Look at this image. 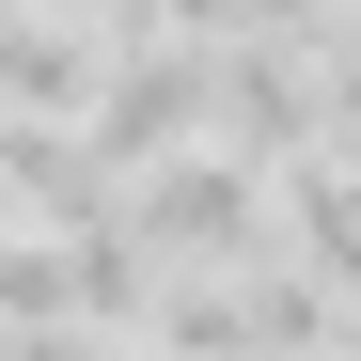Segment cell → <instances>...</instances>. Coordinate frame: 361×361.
<instances>
[{
  "instance_id": "cell-1",
  "label": "cell",
  "mask_w": 361,
  "mask_h": 361,
  "mask_svg": "<svg viewBox=\"0 0 361 361\" xmlns=\"http://www.w3.org/2000/svg\"><path fill=\"white\" fill-rule=\"evenodd\" d=\"M126 220L157 235V267H267L283 252V204H267V157L235 142H173L126 173Z\"/></svg>"
},
{
  "instance_id": "cell-5",
  "label": "cell",
  "mask_w": 361,
  "mask_h": 361,
  "mask_svg": "<svg viewBox=\"0 0 361 361\" xmlns=\"http://www.w3.org/2000/svg\"><path fill=\"white\" fill-rule=\"evenodd\" d=\"M47 314H79V283H63V235H0V330H47Z\"/></svg>"
},
{
  "instance_id": "cell-7",
  "label": "cell",
  "mask_w": 361,
  "mask_h": 361,
  "mask_svg": "<svg viewBox=\"0 0 361 361\" xmlns=\"http://www.w3.org/2000/svg\"><path fill=\"white\" fill-rule=\"evenodd\" d=\"M330 361H361V314H345V345H330Z\"/></svg>"
},
{
  "instance_id": "cell-8",
  "label": "cell",
  "mask_w": 361,
  "mask_h": 361,
  "mask_svg": "<svg viewBox=\"0 0 361 361\" xmlns=\"http://www.w3.org/2000/svg\"><path fill=\"white\" fill-rule=\"evenodd\" d=\"M252 361H283V345H252Z\"/></svg>"
},
{
  "instance_id": "cell-6",
  "label": "cell",
  "mask_w": 361,
  "mask_h": 361,
  "mask_svg": "<svg viewBox=\"0 0 361 361\" xmlns=\"http://www.w3.org/2000/svg\"><path fill=\"white\" fill-rule=\"evenodd\" d=\"M235 16H252V32H298V47H314V32H345V16H361V0H235Z\"/></svg>"
},
{
  "instance_id": "cell-2",
  "label": "cell",
  "mask_w": 361,
  "mask_h": 361,
  "mask_svg": "<svg viewBox=\"0 0 361 361\" xmlns=\"http://www.w3.org/2000/svg\"><path fill=\"white\" fill-rule=\"evenodd\" d=\"M204 110H220V47L142 32V47H110V79H94V110H79V142H94L110 173H142V157H173V142H204Z\"/></svg>"
},
{
  "instance_id": "cell-3",
  "label": "cell",
  "mask_w": 361,
  "mask_h": 361,
  "mask_svg": "<svg viewBox=\"0 0 361 361\" xmlns=\"http://www.w3.org/2000/svg\"><path fill=\"white\" fill-rule=\"evenodd\" d=\"M204 142H235V157H314V142H330L314 47H298V32H220V110H204Z\"/></svg>"
},
{
  "instance_id": "cell-4",
  "label": "cell",
  "mask_w": 361,
  "mask_h": 361,
  "mask_svg": "<svg viewBox=\"0 0 361 361\" xmlns=\"http://www.w3.org/2000/svg\"><path fill=\"white\" fill-rule=\"evenodd\" d=\"M283 235H298V267H330V283L361 298V157H345V142H314V157H298Z\"/></svg>"
}]
</instances>
